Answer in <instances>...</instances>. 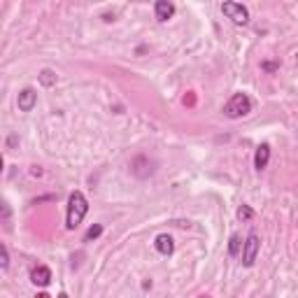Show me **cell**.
Segmentation results:
<instances>
[{"label":"cell","mask_w":298,"mask_h":298,"mask_svg":"<svg viewBox=\"0 0 298 298\" xmlns=\"http://www.w3.org/2000/svg\"><path fill=\"white\" fill-rule=\"evenodd\" d=\"M89 212V201L82 191H72L70 201H68V217H66V228L68 231H75L82 224V219Z\"/></svg>","instance_id":"1"},{"label":"cell","mask_w":298,"mask_h":298,"mask_svg":"<svg viewBox=\"0 0 298 298\" xmlns=\"http://www.w3.org/2000/svg\"><path fill=\"white\" fill-rule=\"evenodd\" d=\"M252 112V101H249L247 93H233L231 101L224 105V114L228 119H240V116L249 114Z\"/></svg>","instance_id":"2"},{"label":"cell","mask_w":298,"mask_h":298,"mask_svg":"<svg viewBox=\"0 0 298 298\" xmlns=\"http://www.w3.org/2000/svg\"><path fill=\"white\" fill-rule=\"evenodd\" d=\"M222 12L237 26H245L249 21V10L243 5V3H224L222 5Z\"/></svg>","instance_id":"3"},{"label":"cell","mask_w":298,"mask_h":298,"mask_svg":"<svg viewBox=\"0 0 298 298\" xmlns=\"http://www.w3.org/2000/svg\"><path fill=\"white\" fill-rule=\"evenodd\" d=\"M259 247H261L259 235L256 233H249L247 240H245V247H243V266H247V268L254 266V261H256V256H259Z\"/></svg>","instance_id":"4"},{"label":"cell","mask_w":298,"mask_h":298,"mask_svg":"<svg viewBox=\"0 0 298 298\" xmlns=\"http://www.w3.org/2000/svg\"><path fill=\"white\" fill-rule=\"evenodd\" d=\"M35 103H37V93L33 89H24L19 93V98H16V105H19L21 112H31L35 107Z\"/></svg>","instance_id":"5"},{"label":"cell","mask_w":298,"mask_h":298,"mask_svg":"<svg viewBox=\"0 0 298 298\" xmlns=\"http://www.w3.org/2000/svg\"><path fill=\"white\" fill-rule=\"evenodd\" d=\"M154 247H156L158 254H163V256H170V254L175 252V240H172L168 233H161V235H156V240H154Z\"/></svg>","instance_id":"6"},{"label":"cell","mask_w":298,"mask_h":298,"mask_svg":"<svg viewBox=\"0 0 298 298\" xmlns=\"http://www.w3.org/2000/svg\"><path fill=\"white\" fill-rule=\"evenodd\" d=\"M31 282L37 284V287H47L51 282V270L47 266H35L31 270Z\"/></svg>","instance_id":"7"},{"label":"cell","mask_w":298,"mask_h":298,"mask_svg":"<svg viewBox=\"0 0 298 298\" xmlns=\"http://www.w3.org/2000/svg\"><path fill=\"white\" fill-rule=\"evenodd\" d=\"M268 161H270V145L263 142V145L256 147V154H254V168L261 172L263 168H268Z\"/></svg>","instance_id":"8"},{"label":"cell","mask_w":298,"mask_h":298,"mask_svg":"<svg viewBox=\"0 0 298 298\" xmlns=\"http://www.w3.org/2000/svg\"><path fill=\"white\" fill-rule=\"evenodd\" d=\"M154 12H156V19L158 21H168L172 14H175V5L168 3V0H158L156 5H154Z\"/></svg>","instance_id":"9"},{"label":"cell","mask_w":298,"mask_h":298,"mask_svg":"<svg viewBox=\"0 0 298 298\" xmlns=\"http://www.w3.org/2000/svg\"><path fill=\"white\" fill-rule=\"evenodd\" d=\"M243 247H245V243L240 240V235H237V233H233L231 240H228V254H231V256H237Z\"/></svg>","instance_id":"10"},{"label":"cell","mask_w":298,"mask_h":298,"mask_svg":"<svg viewBox=\"0 0 298 298\" xmlns=\"http://www.w3.org/2000/svg\"><path fill=\"white\" fill-rule=\"evenodd\" d=\"M40 84L42 86H54L56 84V72L54 70H42L40 72Z\"/></svg>","instance_id":"11"},{"label":"cell","mask_w":298,"mask_h":298,"mask_svg":"<svg viewBox=\"0 0 298 298\" xmlns=\"http://www.w3.org/2000/svg\"><path fill=\"white\" fill-rule=\"evenodd\" d=\"M0 268H3V270L10 268V252H7V245H0Z\"/></svg>","instance_id":"12"},{"label":"cell","mask_w":298,"mask_h":298,"mask_svg":"<svg viewBox=\"0 0 298 298\" xmlns=\"http://www.w3.org/2000/svg\"><path fill=\"white\" fill-rule=\"evenodd\" d=\"M103 233V226L101 224H96V226H91L89 231H86V235H84V243H91V240H96L98 235Z\"/></svg>","instance_id":"13"},{"label":"cell","mask_w":298,"mask_h":298,"mask_svg":"<svg viewBox=\"0 0 298 298\" xmlns=\"http://www.w3.org/2000/svg\"><path fill=\"white\" fill-rule=\"evenodd\" d=\"M254 217V210L249 205H240L237 207V219H252Z\"/></svg>","instance_id":"14"},{"label":"cell","mask_w":298,"mask_h":298,"mask_svg":"<svg viewBox=\"0 0 298 298\" xmlns=\"http://www.w3.org/2000/svg\"><path fill=\"white\" fill-rule=\"evenodd\" d=\"M35 298H49V293H45V291H42V293H37Z\"/></svg>","instance_id":"15"},{"label":"cell","mask_w":298,"mask_h":298,"mask_svg":"<svg viewBox=\"0 0 298 298\" xmlns=\"http://www.w3.org/2000/svg\"><path fill=\"white\" fill-rule=\"evenodd\" d=\"M56 298H68V293L63 291V293H58V296H56Z\"/></svg>","instance_id":"16"},{"label":"cell","mask_w":298,"mask_h":298,"mask_svg":"<svg viewBox=\"0 0 298 298\" xmlns=\"http://www.w3.org/2000/svg\"><path fill=\"white\" fill-rule=\"evenodd\" d=\"M198 298H207V296H198Z\"/></svg>","instance_id":"17"}]
</instances>
